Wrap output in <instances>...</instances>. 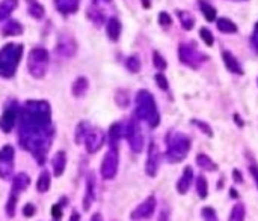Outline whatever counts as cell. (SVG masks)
<instances>
[{
	"mask_svg": "<svg viewBox=\"0 0 258 221\" xmlns=\"http://www.w3.org/2000/svg\"><path fill=\"white\" fill-rule=\"evenodd\" d=\"M245 217H246L245 205H243V203H237V205L233 206L228 221H245Z\"/></svg>",
	"mask_w": 258,
	"mask_h": 221,
	"instance_id": "4316f807",
	"label": "cell"
},
{
	"mask_svg": "<svg viewBox=\"0 0 258 221\" xmlns=\"http://www.w3.org/2000/svg\"><path fill=\"white\" fill-rule=\"evenodd\" d=\"M88 87H89L88 79H86V77H79V79L73 83L71 92H73V95H74L76 98H82V96L86 94V91H88Z\"/></svg>",
	"mask_w": 258,
	"mask_h": 221,
	"instance_id": "7402d4cb",
	"label": "cell"
},
{
	"mask_svg": "<svg viewBox=\"0 0 258 221\" xmlns=\"http://www.w3.org/2000/svg\"><path fill=\"white\" fill-rule=\"evenodd\" d=\"M124 136L128 140V144H130L132 151L139 154L143 149V136H142V129L139 125L138 119H132L130 122L127 124L125 131H124Z\"/></svg>",
	"mask_w": 258,
	"mask_h": 221,
	"instance_id": "8992f818",
	"label": "cell"
},
{
	"mask_svg": "<svg viewBox=\"0 0 258 221\" xmlns=\"http://www.w3.org/2000/svg\"><path fill=\"white\" fill-rule=\"evenodd\" d=\"M2 33L5 36H18V35L23 33V26L18 21H16V20L8 21L3 26V29H2Z\"/></svg>",
	"mask_w": 258,
	"mask_h": 221,
	"instance_id": "603a6c76",
	"label": "cell"
},
{
	"mask_svg": "<svg viewBox=\"0 0 258 221\" xmlns=\"http://www.w3.org/2000/svg\"><path fill=\"white\" fill-rule=\"evenodd\" d=\"M91 129V125L88 122H80L76 128V143L80 144L85 142V137L88 134V131Z\"/></svg>",
	"mask_w": 258,
	"mask_h": 221,
	"instance_id": "d6a6232c",
	"label": "cell"
},
{
	"mask_svg": "<svg viewBox=\"0 0 258 221\" xmlns=\"http://www.w3.org/2000/svg\"><path fill=\"white\" fill-rule=\"evenodd\" d=\"M36 212V208L32 205V203H27V205H24V208H23V215L24 217H34V214Z\"/></svg>",
	"mask_w": 258,
	"mask_h": 221,
	"instance_id": "b9f144b4",
	"label": "cell"
},
{
	"mask_svg": "<svg viewBox=\"0 0 258 221\" xmlns=\"http://www.w3.org/2000/svg\"><path fill=\"white\" fill-rule=\"evenodd\" d=\"M136 117L140 121H145L151 128L159 126L160 124V114L157 110L155 99L145 89L139 91L136 95Z\"/></svg>",
	"mask_w": 258,
	"mask_h": 221,
	"instance_id": "6da1fadb",
	"label": "cell"
},
{
	"mask_svg": "<svg viewBox=\"0 0 258 221\" xmlns=\"http://www.w3.org/2000/svg\"><path fill=\"white\" fill-rule=\"evenodd\" d=\"M29 185H31V178L26 173H18L12 178V188L11 191H16V193H21Z\"/></svg>",
	"mask_w": 258,
	"mask_h": 221,
	"instance_id": "d6986e66",
	"label": "cell"
},
{
	"mask_svg": "<svg viewBox=\"0 0 258 221\" xmlns=\"http://www.w3.org/2000/svg\"><path fill=\"white\" fill-rule=\"evenodd\" d=\"M190 139L181 132L172 131L166 136V159L169 163L175 164L188 157L190 151Z\"/></svg>",
	"mask_w": 258,
	"mask_h": 221,
	"instance_id": "7a4b0ae2",
	"label": "cell"
},
{
	"mask_svg": "<svg viewBox=\"0 0 258 221\" xmlns=\"http://www.w3.org/2000/svg\"><path fill=\"white\" fill-rule=\"evenodd\" d=\"M155 81H157V84H159L160 89L168 91V87H169V86H168V80H166V77L163 76L162 72H159V74L155 76Z\"/></svg>",
	"mask_w": 258,
	"mask_h": 221,
	"instance_id": "ab89813d",
	"label": "cell"
},
{
	"mask_svg": "<svg viewBox=\"0 0 258 221\" xmlns=\"http://www.w3.org/2000/svg\"><path fill=\"white\" fill-rule=\"evenodd\" d=\"M14 155H16V151H14V147L11 144H5L0 149V178L3 181L12 179Z\"/></svg>",
	"mask_w": 258,
	"mask_h": 221,
	"instance_id": "52a82bcc",
	"label": "cell"
},
{
	"mask_svg": "<svg viewBox=\"0 0 258 221\" xmlns=\"http://www.w3.org/2000/svg\"><path fill=\"white\" fill-rule=\"evenodd\" d=\"M95 193H97V191H95V176H94V173H89L88 179H86V193H85V197H83V209H85V212L91 209V205H92V202L97 197Z\"/></svg>",
	"mask_w": 258,
	"mask_h": 221,
	"instance_id": "4fadbf2b",
	"label": "cell"
},
{
	"mask_svg": "<svg viewBox=\"0 0 258 221\" xmlns=\"http://www.w3.org/2000/svg\"><path fill=\"white\" fill-rule=\"evenodd\" d=\"M18 0H2L0 2V20H6L11 12L17 8Z\"/></svg>",
	"mask_w": 258,
	"mask_h": 221,
	"instance_id": "d4e9b609",
	"label": "cell"
},
{
	"mask_svg": "<svg viewBox=\"0 0 258 221\" xmlns=\"http://www.w3.org/2000/svg\"><path fill=\"white\" fill-rule=\"evenodd\" d=\"M201 217H203L204 221H219L216 211L210 208V206H206V208L201 209Z\"/></svg>",
	"mask_w": 258,
	"mask_h": 221,
	"instance_id": "e575fe53",
	"label": "cell"
},
{
	"mask_svg": "<svg viewBox=\"0 0 258 221\" xmlns=\"http://www.w3.org/2000/svg\"><path fill=\"white\" fill-rule=\"evenodd\" d=\"M91 221H103L102 214H94V215H92V218H91Z\"/></svg>",
	"mask_w": 258,
	"mask_h": 221,
	"instance_id": "c3c4849f",
	"label": "cell"
},
{
	"mask_svg": "<svg viewBox=\"0 0 258 221\" xmlns=\"http://www.w3.org/2000/svg\"><path fill=\"white\" fill-rule=\"evenodd\" d=\"M74 51H76L74 41L71 38H67V36H61L59 42H57V53L65 56V57H69L74 54Z\"/></svg>",
	"mask_w": 258,
	"mask_h": 221,
	"instance_id": "e0dca14e",
	"label": "cell"
},
{
	"mask_svg": "<svg viewBox=\"0 0 258 221\" xmlns=\"http://www.w3.org/2000/svg\"><path fill=\"white\" fill-rule=\"evenodd\" d=\"M153 57H154V65H155L157 69H165V68H166V61L160 56V53L154 51Z\"/></svg>",
	"mask_w": 258,
	"mask_h": 221,
	"instance_id": "f35d334b",
	"label": "cell"
},
{
	"mask_svg": "<svg viewBox=\"0 0 258 221\" xmlns=\"http://www.w3.org/2000/svg\"><path fill=\"white\" fill-rule=\"evenodd\" d=\"M155 205H157V200L154 196H150L147 197L145 200H143L138 208L132 212V220L133 221H142V220H148L154 211H155Z\"/></svg>",
	"mask_w": 258,
	"mask_h": 221,
	"instance_id": "9c48e42d",
	"label": "cell"
},
{
	"mask_svg": "<svg viewBox=\"0 0 258 221\" xmlns=\"http://www.w3.org/2000/svg\"><path fill=\"white\" fill-rule=\"evenodd\" d=\"M218 29L222 33H236L237 32V26L229 18H219L218 20Z\"/></svg>",
	"mask_w": 258,
	"mask_h": 221,
	"instance_id": "83f0119b",
	"label": "cell"
},
{
	"mask_svg": "<svg viewBox=\"0 0 258 221\" xmlns=\"http://www.w3.org/2000/svg\"><path fill=\"white\" fill-rule=\"evenodd\" d=\"M234 121H237V124H239L240 126H243V122H241V119H240L237 114H234Z\"/></svg>",
	"mask_w": 258,
	"mask_h": 221,
	"instance_id": "f907efd6",
	"label": "cell"
},
{
	"mask_svg": "<svg viewBox=\"0 0 258 221\" xmlns=\"http://www.w3.org/2000/svg\"><path fill=\"white\" fill-rule=\"evenodd\" d=\"M69 221H80V214L77 211H73V212H71Z\"/></svg>",
	"mask_w": 258,
	"mask_h": 221,
	"instance_id": "7dc6e473",
	"label": "cell"
},
{
	"mask_svg": "<svg viewBox=\"0 0 258 221\" xmlns=\"http://www.w3.org/2000/svg\"><path fill=\"white\" fill-rule=\"evenodd\" d=\"M106 31H107V36H109L112 41H118V39H120V35H121V23H120L117 18H110V20L107 21Z\"/></svg>",
	"mask_w": 258,
	"mask_h": 221,
	"instance_id": "cb8c5ba5",
	"label": "cell"
},
{
	"mask_svg": "<svg viewBox=\"0 0 258 221\" xmlns=\"http://www.w3.org/2000/svg\"><path fill=\"white\" fill-rule=\"evenodd\" d=\"M193 125H196L201 131L204 132V134H207L208 137H211L213 136V131H211V128L206 124V122H203V121H196V119H193Z\"/></svg>",
	"mask_w": 258,
	"mask_h": 221,
	"instance_id": "74e56055",
	"label": "cell"
},
{
	"mask_svg": "<svg viewBox=\"0 0 258 221\" xmlns=\"http://www.w3.org/2000/svg\"><path fill=\"white\" fill-rule=\"evenodd\" d=\"M29 14H31L34 18L39 20V18L44 17L46 11H44V8H42V6L36 2V0H29Z\"/></svg>",
	"mask_w": 258,
	"mask_h": 221,
	"instance_id": "4dcf8cb0",
	"label": "cell"
},
{
	"mask_svg": "<svg viewBox=\"0 0 258 221\" xmlns=\"http://www.w3.org/2000/svg\"><path fill=\"white\" fill-rule=\"evenodd\" d=\"M124 131H125V129H122V125H121V124H113V125L109 128L107 137H109V146H110V147H118V142H120V139L124 136Z\"/></svg>",
	"mask_w": 258,
	"mask_h": 221,
	"instance_id": "ffe728a7",
	"label": "cell"
},
{
	"mask_svg": "<svg viewBox=\"0 0 258 221\" xmlns=\"http://www.w3.org/2000/svg\"><path fill=\"white\" fill-rule=\"evenodd\" d=\"M54 221H59V220H54Z\"/></svg>",
	"mask_w": 258,
	"mask_h": 221,
	"instance_id": "f5cc1de1",
	"label": "cell"
},
{
	"mask_svg": "<svg viewBox=\"0 0 258 221\" xmlns=\"http://www.w3.org/2000/svg\"><path fill=\"white\" fill-rule=\"evenodd\" d=\"M199 36L203 38V41L206 42V46H208V47H211L213 44H214V38H213V33L208 31L207 27H203L199 31Z\"/></svg>",
	"mask_w": 258,
	"mask_h": 221,
	"instance_id": "8d00e7d4",
	"label": "cell"
},
{
	"mask_svg": "<svg viewBox=\"0 0 258 221\" xmlns=\"http://www.w3.org/2000/svg\"><path fill=\"white\" fill-rule=\"evenodd\" d=\"M233 178H234V181L236 182H239V184H241L243 182V176H241V173L236 169V170H233Z\"/></svg>",
	"mask_w": 258,
	"mask_h": 221,
	"instance_id": "bcb514c9",
	"label": "cell"
},
{
	"mask_svg": "<svg viewBox=\"0 0 258 221\" xmlns=\"http://www.w3.org/2000/svg\"><path fill=\"white\" fill-rule=\"evenodd\" d=\"M249 172H251L252 178H254V181H255V185H257V188H258V167H257V166H251V167H249Z\"/></svg>",
	"mask_w": 258,
	"mask_h": 221,
	"instance_id": "ee69618b",
	"label": "cell"
},
{
	"mask_svg": "<svg viewBox=\"0 0 258 221\" xmlns=\"http://www.w3.org/2000/svg\"><path fill=\"white\" fill-rule=\"evenodd\" d=\"M196 193L199 196V199H207L208 196V182L206 179V176H198L196 179Z\"/></svg>",
	"mask_w": 258,
	"mask_h": 221,
	"instance_id": "f1b7e54d",
	"label": "cell"
},
{
	"mask_svg": "<svg viewBox=\"0 0 258 221\" xmlns=\"http://www.w3.org/2000/svg\"><path fill=\"white\" fill-rule=\"evenodd\" d=\"M61 203H57V205H53V208H52V215L54 220H61L62 218V208H61Z\"/></svg>",
	"mask_w": 258,
	"mask_h": 221,
	"instance_id": "7bdbcfd3",
	"label": "cell"
},
{
	"mask_svg": "<svg viewBox=\"0 0 258 221\" xmlns=\"http://www.w3.org/2000/svg\"><path fill=\"white\" fill-rule=\"evenodd\" d=\"M27 68L32 77H44L49 68V51L46 48H34L27 57Z\"/></svg>",
	"mask_w": 258,
	"mask_h": 221,
	"instance_id": "277c9868",
	"label": "cell"
},
{
	"mask_svg": "<svg viewBox=\"0 0 258 221\" xmlns=\"http://www.w3.org/2000/svg\"><path fill=\"white\" fill-rule=\"evenodd\" d=\"M142 6L148 9L151 6V2H150V0H142Z\"/></svg>",
	"mask_w": 258,
	"mask_h": 221,
	"instance_id": "681fc988",
	"label": "cell"
},
{
	"mask_svg": "<svg viewBox=\"0 0 258 221\" xmlns=\"http://www.w3.org/2000/svg\"><path fill=\"white\" fill-rule=\"evenodd\" d=\"M159 23L163 26V27H169L172 24V18L169 17V14L168 12H160V16H159Z\"/></svg>",
	"mask_w": 258,
	"mask_h": 221,
	"instance_id": "60d3db41",
	"label": "cell"
},
{
	"mask_svg": "<svg viewBox=\"0 0 258 221\" xmlns=\"http://www.w3.org/2000/svg\"><path fill=\"white\" fill-rule=\"evenodd\" d=\"M252 44H254V47L258 50V23L255 26V31H254V35H252Z\"/></svg>",
	"mask_w": 258,
	"mask_h": 221,
	"instance_id": "f6af8a7d",
	"label": "cell"
},
{
	"mask_svg": "<svg viewBox=\"0 0 258 221\" xmlns=\"http://www.w3.org/2000/svg\"><path fill=\"white\" fill-rule=\"evenodd\" d=\"M159 166H160V152H159V147L154 142L150 143L148 146V157H147V163H145V172L148 176L154 178L159 172Z\"/></svg>",
	"mask_w": 258,
	"mask_h": 221,
	"instance_id": "8fae6325",
	"label": "cell"
},
{
	"mask_svg": "<svg viewBox=\"0 0 258 221\" xmlns=\"http://www.w3.org/2000/svg\"><path fill=\"white\" fill-rule=\"evenodd\" d=\"M222 59H224V63L228 68V71H231L233 74H239V76H241L243 68L240 66L239 61L231 53H229V51H222Z\"/></svg>",
	"mask_w": 258,
	"mask_h": 221,
	"instance_id": "ac0fdd59",
	"label": "cell"
},
{
	"mask_svg": "<svg viewBox=\"0 0 258 221\" xmlns=\"http://www.w3.org/2000/svg\"><path fill=\"white\" fill-rule=\"evenodd\" d=\"M52 166H53V173L56 178H61L67 167V154L64 151L56 152V155L52 159Z\"/></svg>",
	"mask_w": 258,
	"mask_h": 221,
	"instance_id": "9a60e30c",
	"label": "cell"
},
{
	"mask_svg": "<svg viewBox=\"0 0 258 221\" xmlns=\"http://www.w3.org/2000/svg\"><path fill=\"white\" fill-rule=\"evenodd\" d=\"M127 68L128 71H132L133 74L139 72L140 69V61H139V57L138 56H130L127 59Z\"/></svg>",
	"mask_w": 258,
	"mask_h": 221,
	"instance_id": "d590c367",
	"label": "cell"
},
{
	"mask_svg": "<svg viewBox=\"0 0 258 221\" xmlns=\"http://www.w3.org/2000/svg\"><path fill=\"white\" fill-rule=\"evenodd\" d=\"M21 56H23L21 44H8V46L0 50V77L5 79L14 77Z\"/></svg>",
	"mask_w": 258,
	"mask_h": 221,
	"instance_id": "3957f363",
	"label": "cell"
},
{
	"mask_svg": "<svg viewBox=\"0 0 258 221\" xmlns=\"http://www.w3.org/2000/svg\"><path fill=\"white\" fill-rule=\"evenodd\" d=\"M199 6H201V11H203V14H204V17H206L207 21H214V20H216V9H214L211 5H208L207 2H204V0H201Z\"/></svg>",
	"mask_w": 258,
	"mask_h": 221,
	"instance_id": "836d02e7",
	"label": "cell"
},
{
	"mask_svg": "<svg viewBox=\"0 0 258 221\" xmlns=\"http://www.w3.org/2000/svg\"><path fill=\"white\" fill-rule=\"evenodd\" d=\"M83 143L86 146V151H88L89 154H95L97 151H100V147H102L104 143V132L102 129L91 126Z\"/></svg>",
	"mask_w": 258,
	"mask_h": 221,
	"instance_id": "30bf717a",
	"label": "cell"
},
{
	"mask_svg": "<svg viewBox=\"0 0 258 221\" xmlns=\"http://www.w3.org/2000/svg\"><path fill=\"white\" fill-rule=\"evenodd\" d=\"M18 111H20V109H17L16 102H14L12 106L6 107V110L3 111L2 117H0V128H2V131L5 132V134L11 132L12 126L16 125V121L18 117Z\"/></svg>",
	"mask_w": 258,
	"mask_h": 221,
	"instance_id": "7c38bea8",
	"label": "cell"
},
{
	"mask_svg": "<svg viewBox=\"0 0 258 221\" xmlns=\"http://www.w3.org/2000/svg\"><path fill=\"white\" fill-rule=\"evenodd\" d=\"M231 197H237V191L234 188H231Z\"/></svg>",
	"mask_w": 258,
	"mask_h": 221,
	"instance_id": "816d5d0a",
	"label": "cell"
},
{
	"mask_svg": "<svg viewBox=\"0 0 258 221\" xmlns=\"http://www.w3.org/2000/svg\"><path fill=\"white\" fill-rule=\"evenodd\" d=\"M178 56H180V61L181 63L188 65L190 68H199L201 62L206 61V56H203L201 53H198L195 48H192L188 44H181L180 48H178Z\"/></svg>",
	"mask_w": 258,
	"mask_h": 221,
	"instance_id": "ba28073f",
	"label": "cell"
},
{
	"mask_svg": "<svg viewBox=\"0 0 258 221\" xmlns=\"http://www.w3.org/2000/svg\"><path fill=\"white\" fill-rule=\"evenodd\" d=\"M118 164H120V154H118V147H109L107 154L103 158V163H102V176L103 179L110 181L113 179L115 176L118 173Z\"/></svg>",
	"mask_w": 258,
	"mask_h": 221,
	"instance_id": "5b68a950",
	"label": "cell"
},
{
	"mask_svg": "<svg viewBox=\"0 0 258 221\" xmlns=\"http://www.w3.org/2000/svg\"><path fill=\"white\" fill-rule=\"evenodd\" d=\"M50 185H52V176H50L49 170H42L38 181H36L38 193H47V191L50 189Z\"/></svg>",
	"mask_w": 258,
	"mask_h": 221,
	"instance_id": "44dd1931",
	"label": "cell"
},
{
	"mask_svg": "<svg viewBox=\"0 0 258 221\" xmlns=\"http://www.w3.org/2000/svg\"><path fill=\"white\" fill-rule=\"evenodd\" d=\"M178 18L183 24V29L186 31H192L193 24H195V18L190 12H184V11H178Z\"/></svg>",
	"mask_w": 258,
	"mask_h": 221,
	"instance_id": "f546056e",
	"label": "cell"
},
{
	"mask_svg": "<svg viewBox=\"0 0 258 221\" xmlns=\"http://www.w3.org/2000/svg\"><path fill=\"white\" fill-rule=\"evenodd\" d=\"M196 164L201 167V169H204V170H208V172H214V170H218V166L213 163L211 158L206 154H198L196 155Z\"/></svg>",
	"mask_w": 258,
	"mask_h": 221,
	"instance_id": "484cf974",
	"label": "cell"
},
{
	"mask_svg": "<svg viewBox=\"0 0 258 221\" xmlns=\"http://www.w3.org/2000/svg\"><path fill=\"white\" fill-rule=\"evenodd\" d=\"M18 196L20 193H16V191H11V196L8 199V203H6V214L8 217H14L16 215V208H17V200H18Z\"/></svg>",
	"mask_w": 258,
	"mask_h": 221,
	"instance_id": "1f68e13d",
	"label": "cell"
},
{
	"mask_svg": "<svg viewBox=\"0 0 258 221\" xmlns=\"http://www.w3.org/2000/svg\"><path fill=\"white\" fill-rule=\"evenodd\" d=\"M80 5V0H54V6L56 9L68 16V14H74L77 12Z\"/></svg>",
	"mask_w": 258,
	"mask_h": 221,
	"instance_id": "2e32d148",
	"label": "cell"
},
{
	"mask_svg": "<svg viewBox=\"0 0 258 221\" xmlns=\"http://www.w3.org/2000/svg\"><path fill=\"white\" fill-rule=\"evenodd\" d=\"M192 182H193V170L192 167L188 166V167H184L181 178L177 182V191L180 194H186L189 191V188L192 187Z\"/></svg>",
	"mask_w": 258,
	"mask_h": 221,
	"instance_id": "5bb4252c",
	"label": "cell"
}]
</instances>
